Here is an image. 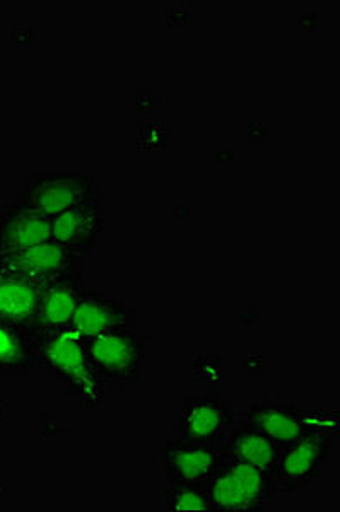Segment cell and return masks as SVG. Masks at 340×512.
<instances>
[{
  "label": "cell",
  "instance_id": "6",
  "mask_svg": "<svg viewBox=\"0 0 340 512\" xmlns=\"http://www.w3.org/2000/svg\"><path fill=\"white\" fill-rule=\"evenodd\" d=\"M235 425V408L224 402L221 396H192L183 403L175 436L223 446Z\"/></svg>",
  "mask_w": 340,
  "mask_h": 512
},
{
  "label": "cell",
  "instance_id": "8",
  "mask_svg": "<svg viewBox=\"0 0 340 512\" xmlns=\"http://www.w3.org/2000/svg\"><path fill=\"white\" fill-rule=\"evenodd\" d=\"M84 291V267L74 268L45 284L33 338L48 330L71 325Z\"/></svg>",
  "mask_w": 340,
  "mask_h": 512
},
{
  "label": "cell",
  "instance_id": "16",
  "mask_svg": "<svg viewBox=\"0 0 340 512\" xmlns=\"http://www.w3.org/2000/svg\"><path fill=\"white\" fill-rule=\"evenodd\" d=\"M38 366L31 333L0 321V373H30Z\"/></svg>",
  "mask_w": 340,
  "mask_h": 512
},
{
  "label": "cell",
  "instance_id": "13",
  "mask_svg": "<svg viewBox=\"0 0 340 512\" xmlns=\"http://www.w3.org/2000/svg\"><path fill=\"white\" fill-rule=\"evenodd\" d=\"M241 424L250 425L265 436L279 443H291L294 439L313 434L308 424L306 410L291 403L265 402L255 403L248 408L245 420Z\"/></svg>",
  "mask_w": 340,
  "mask_h": 512
},
{
  "label": "cell",
  "instance_id": "14",
  "mask_svg": "<svg viewBox=\"0 0 340 512\" xmlns=\"http://www.w3.org/2000/svg\"><path fill=\"white\" fill-rule=\"evenodd\" d=\"M284 446L286 444L274 441L272 437L265 436L264 432L257 431L250 425L240 424L235 425L229 432L221 453L231 460L274 472V466Z\"/></svg>",
  "mask_w": 340,
  "mask_h": 512
},
{
  "label": "cell",
  "instance_id": "17",
  "mask_svg": "<svg viewBox=\"0 0 340 512\" xmlns=\"http://www.w3.org/2000/svg\"><path fill=\"white\" fill-rule=\"evenodd\" d=\"M165 506L171 512H211L204 478L171 480L166 489Z\"/></svg>",
  "mask_w": 340,
  "mask_h": 512
},
{
  "label": "cell",
  "instance_id": "4",
  "mask_svg": "<svg viewBox=\"0 0 340 512\" xmlns=\"http://www.w3.org/2000/svg\"><path fill=\"white\" fill-rule=\"evenodd\" d=\"M100 195L98 180L83 173H36L24 181L16 204L55 219Z\"/></svg>",
  "mask_w": 340,
  "mask_h": 512
},
{
  "label": "cell",
  "instance_id": "9",
  "mask_svg": "<svg viewBox=\"0 0 340 512\" xmlns=\"http://www.w3.org/2000/svg\"><path fill=\"white\" fill-rule=\"evenodd\" d=\"M137 323V313L122 299L106 296L103 292L86 287L83 299L72 316L71 328L84 340L112 332L118 326Z\"/></svg>",
  "mask_w": 340,
  "mask_h": 512
},
{
  "label": "cell",
  "instance_id": "5",
  "mask_svg": "<svg viewBox=\"0 0 340 512\" xmlns=\"http://www.w3.org/2000/svg\"><path fill=\"white\" fill-rule=\"evenodd\" d=\"M335 441V434L313 432L286 443L272 472L277 492H303L329 465Z\"/></svg>",
  "mask_w": 340,
  "mask_h": 512
},
{
  "label": "cell",
  "instance_id": "1",
  "mask_svg": "<svg viewBox=\"0 0 340 512\" xmlns=\"http://www.w3.org/2000/svg\"><path fill=\"white\" fill-rule=\"evenodd\" d=\"M33 340L38 366L64 384L67 395L77 400L79 407L94 410L103 405L106 384L94 374L86 340L71 325L40 333Z\"/></svg>",
  "mask_w": 340,
  "mask_h": 512
},
{
  "label": "cell",
  "instance_id": "10",
  "mask_svg": "<svg viewBox=\"0 0 340 512\" xmlns=\"http://www.w3.org/2000/svg\"><path fill=\"white\" fill-rule=\"evenodd\" d=\"M45 284L0 268V321L31 333L42 303Z\"/></svg>",
  "mask_w": 340,
  "mask_h": 512
},
{
  "label": "cell",
  "instance_id": "7",
  "mask_svg": "<svg viewBox=\"0 0 340 512\" xmlns=\"http://www.w3.org/2000/svg\"><path fill=\"white\" fill-rule=\"evenodd\" d=\"M84 258L86 253L71 250L53 239H48L23 250L0 253V268L48 284L50 280L57 279L74 268L84 267Z\"/></svg>",
  "mask_w": 340,
  "mask_h": 512
},
{
  "label": "cell",
  "instance_id": "15",
  "mask_svg": "<svg viewBox=\"0 0 340 512\" xmlns=\"http://www.w3.org/2000/svg\"><path fill=\"white\" fill-rule=\"evenodd\" d=\"M52 239V219L14 204L0 217V253L18 251Z\"/></svg>",
  "mask_w": 340,
  "mask_h": 512
},
{
  "label": "cell",
  "instance_id": "2",
  "mask_svg": "<svg viewBox=\"0 0 340 512\" xmlns=\"http://www.w3.org/2000/svg\"><path fill=\"white\" fill-rule=\"evenodd\" d=\"M204 485L211 512L264 511L277 492L274 473L231 460L223 453L204 477Z\"/></svg>",
  "mask_w": 340,
  "mask_h": 512
},
{
  "label": "cell",
  "instance_id": "3",
  "mask_svg": "<svg viewBox=\"0 0 340 512\" xmlns=\"http://www.w3.org/2000/svg\"><path fill=\"white\" fill-rule=\"evenodd\" d=\"M94 374L103 384L135 383L144 364V338L137 323L86 340Z\"/></svg>",
  "mask_w": 340,
  "mask_h": 512
},
{
  "label": "cell",
  "instance_id": "11",
  "mask_svg": "<svg viewBox=\"0 0 340 512\" xmlns=\"http://www.w3.org/2000/svg\"><path fill=\"white\" fill-rule=\"evenodd\" d=\"M105 229L101 195L52 219L53 241L86 255L98 246Z\"/></svg>",
  "mask_w": 340,
  "mask_h": 512
},
{
  "label": "cell",
  "instance_id": "12",
  "mask_svg": "<svg viewBox=\"0 0 340 512\" xmlns=\"http://www.w3.org/2000/svg\"><path fill=\"white\" fill-rule=\"evenodd\" d=\"M219 444L171 437L161 451V465L170 480H199L211 473L221 454Z\"/></svg>",
  "mask_w": 340,
  "mask_h": 512
}]
</instances>
